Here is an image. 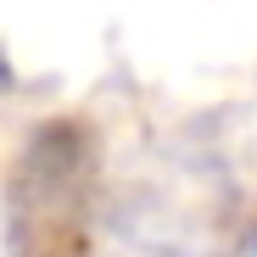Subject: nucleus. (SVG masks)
Masks as SVG:
<instances>
[{"label":"nucleus","mask_w":257,"mask_h":257,"mask_svg":"<svg viewBox=\"0 0 257 257\" xmlns=\"http://www.w3.org/2000/svg\"><path fill=\"white\" fill-rule=\"evenodd\" d=\"M235 257H257V235H251V240H246V246H240Z\"/></svg>","instance_id":"f257e3e1"}]
</instances>
